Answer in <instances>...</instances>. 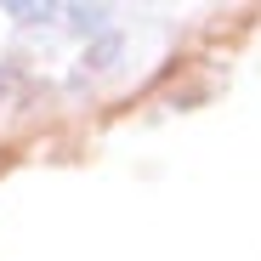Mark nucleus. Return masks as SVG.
I'll return each instance as SVG.
<instances>
[{
    "label": "nucleus",
    "mask_w": 261,
    "mask_h": 261,
    "mask_svg": "<svg viewBox=\"0 0 261 261\" xmlns=\"http://www.w3.org/2000/svg\"><path fill=\"white\" fill-rule=\"evenodd\" d=\"M6 91H12V74H0V97H6Z\"/></svg>",
    "instance_id": "f257e3e1"
}]
</instances>
